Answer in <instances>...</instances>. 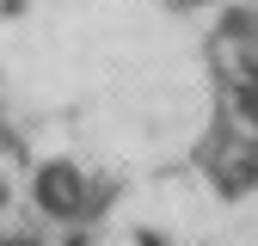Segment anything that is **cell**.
<instances>
[{
    "mask_svg": "<svg viewBox=\"0 0 258 246\" xmlns=\"http://www.w3.org/2000/svg\"><path fill=\"white\" fill-rule=\"evenodd\" d=\"M197 160H203V172H209V184L221 197L258 191V136L234 130V123H215V136L197 148Z\"/></svg>",
    "mask_w": 258,
    "mask_h": 246,
    "instance_id": "cell-1",
    "label": "cell"
},
{
    "mask_svg": "<svg viewBox=\"0 0 258 246\" xmlns=\"http://www.w3.org/2000/svg\"><path fill=\"white\" fill-rule=\"evenodd\" d=\"M209 68H215V86L258 80V19L246 7H228L221 25L209 31Z\"/></svg>",
    "mask_w": 258,
    "mask_h": 246,
    "instance_id": "cell-2",
    "label": "cell"
},
{
    "mask_svg": "<svg viewBox=\"0 0 258 246\" xmlns=\"http://www.w3.org/2000/svg\"><path fill=\"white\" fill-rule=\"evenodd\" d=\"M31 197H37V209L49 215V222H80V215L92 209V178L74 160H43L37 172H31Z\"/></svg>",
    "mask_w": 258,
    "mask_h": 246,
    "instance_id": "cell-3",
    "label": "cell"
},
{
    "mask_svg": "<svg viewBox=\"0 0 258 246\" xmlns=\"http://www.w3.org/2000/svg\"><path fill=\"white\" fill-rule=\"evenodd\" d=\"M221 123H234V130L258 136V80H246V86H221Z\"/></svg>",
    "mask_w": 258,
    "mask_h": 246,
    "instance_id": "cell-4",
    "label": "cell"
},
{
    "mask_svg": "<svg viewBox=\"0 0 258 246\" xmlns=\"http://www.w3.org/2000/svg\"><path fill=\"white\" fill-rule=\"evenodd\" d=\"M136 246H166V240H160V234H136Z\"/></svg>",
    "mask_w": 258,
    "mask_h": 246,
    "instance_id": "cell-5",
    "label": "cell"
},
{
    "mask_svg": "<svg viewBox=\"0 0 258 246\" xmlns=\"http://www.w3.org/2000/svg\"><path fill=\"white\" fill-rule=\"evenodd\" d=\"M0 203H7V178H0Z\"/></svg>",
    "mask_w": 258,
    "mask_h": 246,
    "instance_id": "cell-6",
    "label": "cell"
},
{
    "mask_svg": "<svg viewBox=\"0 0 258 246\" xmlns=\"http://www.w3.org/2000/svg\"><path fill=\"white\" fill-rule=\"evenodd\" d=\"M0 246H7V234H0Z\"/></svg>",
    "mask_w": 258,
    "mask_h": 246,
    "instance_id": "cell-7",
    "label": "cell"
}]
</instances>
